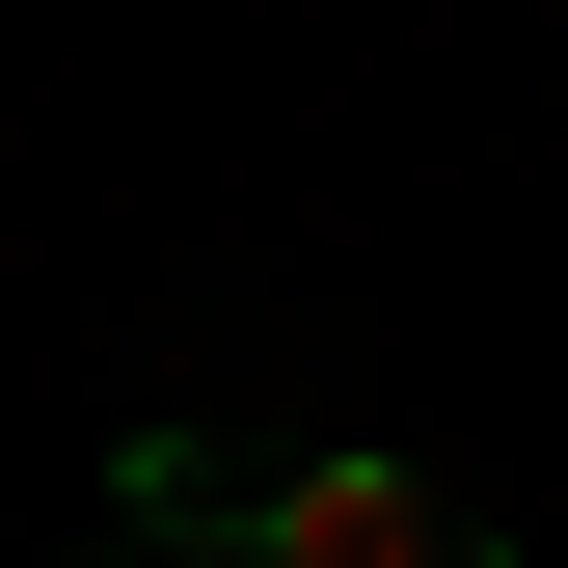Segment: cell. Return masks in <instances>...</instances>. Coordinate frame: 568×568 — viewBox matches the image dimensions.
Here are the masks:
<instances>
[{
	"mask_svg": "<svg viewBox=\"0 0 568 568\" xmlns=\"http://www.w3.org/2000/svg\"><path fill=\"white\" fill-rule=\"evenodd\" d=\"M109 487H135V541H82V568H244V487L190 460V434H135Z\"/></svg>",
	"mask_w": 568,
	"mask_h": 568,
	"instance_id": "cell-2",
	"label": "cell"
},
{
	"mask_svg": "<svg viewBox=\"0 0 568 568\" xmlns=\"http://www.w3.org/2000/svg\"><path fill=\"white\" fill-rule=\"evenodd\" d=\"M244 568H515V541H487L406 434H325V460H271V487H244Z\"/></svg>",
	"mask_w": 568,
	"mask_h": 568,
	"instance_id": "cell-1",
	"label": "cell"
}]
</instances>
